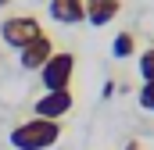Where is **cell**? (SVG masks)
Returning <instances> with one entry per match:
<instances>
[{
    "label": "cell",
    "mask_w": 154,
    "mask_h": 150,
    "mask_svg": "<svg viewBox=\"0 0 154 150\" xmlns=\"http://www.w3.org/2000/svg\"><path fill=\"white\" fill-rule=\"evenodd\" d=\"M136 72H140L143 82H154V46H147V50L136 54Z\"/></svg>",
    "instance_id": "cell-9"
},
{
    "label": "cell",
    "mask_w": 154,
    "mask_h": 150,
    "mask_svg": "<svg viewBox=\"0 0 154 150\" xmlns=\"http://www.w3.org/2000/svg\"><path fill=\"white\" fill-rule=\"evenodd\" d=\"M136 100H140V107H143V111H151V114H154V82H143V86H140Z\"/></svg>",
    "instance_id": "cell-10"
},
{
    "label": "cell",
    "mask_w": 154,
    "mask_h": 150,
    "mask_svg": "<svg viewBox=\"0 0 154 150\" xmlns=\"http://www.w3.org/2000/svg\"><path fill=\"white\" fill-rule=\"evenodd\" d=\"M39 36H43V25H39V18H32V14H11V18L0 22V39L11 50H22V46H29Z\"/></svg>",
    "instance_id": "cell-3"
},
{
    "label": "cell",
    "mask_w": 154,
    "mask_h": 150,
    "mask_svg": "<svg viewBox=\"0 0 154 150\" xmlns=\"http://www.w3.org/2000/svg\"><path fill=\"white\" fill-rule=\"evenodd\" d=\"M111 54H115L118 61L133 57V54H136V32H133V29H122V32L111 39Z\"/></svg>",
    "instance_id": "cell-8"
},
{
    "label": "cell",
    "mask_w": 154,
    "mask_h": 150,
    "mask_svg": "<svg viewBox=\"0 0 154 150\" xmlns=\"http://www.w3.org/2000/svg\"><path fill=\"white\" fill-rule=\"evenodd\" d=\"M122 11V0H86V22L104 29L108 22H115Z\"/></svg>",
    "instance_id": "cell-7"
},
{
    "label": "cell",
    "mask_w": 154,
    "mask_h": 150,
    "mask_svg": "<svg viewBox=\"0 0 154 150\" xmlns=\"http://www.w3.org/2000/svg\"><path fill=\"white\" fill-rule=\"evenodd\" d=\"M47 11H50V18L61 22V25H79V22H86V0H50Z\"/></svg>",
    "instance_id": "cell-6"
},
{
    "label": "cell",
    "mask_w": 154,
    "mask_h": 150,
    "mask_svg": "<svg viewBox=\"0 0 154 150\" xmlns=\"http://www.w3.org/2000/svg\"><path fill=\"white\" fill-rule=\"evenodd\" d=\"M122 150H143V143H140V140H129V143H125Z\"/></svg>",
    "instance_id": "cell-11"
},
{
    "label": "cell",
    "mask_w": 154,
    "mask_h": 150,
    "mask_svg": "<svg viewBox=\"0 0 154 150\" xmlns=\"http://www.w3.org/2000/svg\"><path fill=\"white\" fill-rule=\"evenodd\" d=\"M50 54H54V39L43 32L39 39H32L29 46H22V50H18V64H22L25 72H39V68L50 61Z\"/></svg>",
    "instance_id": "cell-5"
},
{
    "label": "cell",
    "mask_w": 154,
    "mask_h": 150,
    "mask_svg": "<svg viewBox=\"0 0 154 150\" xmlns=\"http://www.w3.org/2000/svg\"><path fill=\"white\" fill-rule=\"evenodd\" d=\"M0 7H11V0H0Z\"/></svg>",
    "instance_id": "cell-12"
},
{
    "label": "cell",
    "mask_w": 154,
    "mask_h": 150,
    "mask_svg": "<svg viewBox=\"0 0 154 150\" xmlns=\"http://www.w3.org/2000/svg\"><path fill=\"white\" fill-rule=\"evenodd\" d=\"M61 122H50V118H29L22 125L11 129V147L14 150H50L57 140H61Z\"/></svg>",
    "instance_id": "cell-1"
},
{
    "label": "cell",
    "mask_w": 154,
    "mask_h": 150,
    "mask_svg": "<svg viewBox=\"0 0 154 150\" xmlns=\"http://www.w3.org/2000/svg\"><path fill=\"white\" fill-rule=\"evenodd\" d=\"M72 107H75V93L72 89H50V93H43L32 104V114L36 118H50V122H61Z\"/></svg>",
    "instance_id": "cell-4"
},
{
    "label": "cell",
    "mask_w": 154,
    "mask_h": 150,
    "mask_svg": "<svg viewBox=\"0 0 154 150\" xmlns=\"http://www.w3.org/2000/svg\"><path fill=\"white\" fill-rule=\"evenodd\" d=\"M72 79H75V54H68V50H54L50 61L39 68L43 93H50V89H72Z\"/></svg>",
    "instance_id": "cell-2"
}]
</instances>
